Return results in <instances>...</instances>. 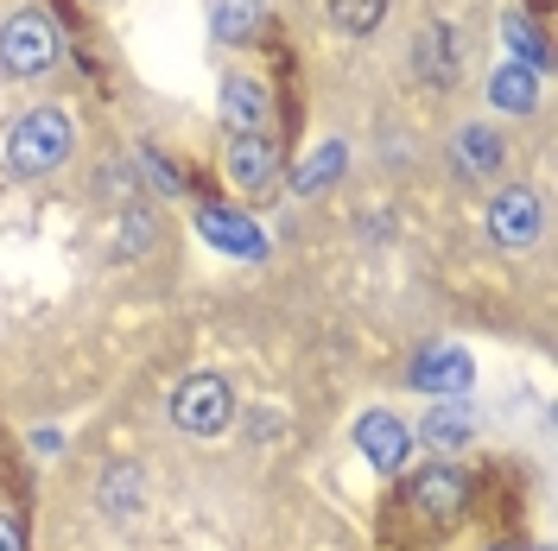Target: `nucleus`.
Masks as SVG:
<instances>
[{"instance_id": "f257e3e1", "label": "nucleus", "mask_w": 558, "mask_h": 551, "mask_svg": "<svg viewBox=\"0 0 558 551\" xmlns=\"http://www.w3.org/2000/svg\"><path fill=\"white\" fill-rule=\"evenodd\" d=\"M76 146V121L64 108H33L13 134H7V166L20 177H38V172H58Z\"/></svg>"}, {"instance_id": "f03ea898", "label": "nucleus", "mask_w": 558, "mask_h": 551, "mask_svg": "<svg viewBox=\"0 0 558 551\" xmlns=\"http://www.w3.org/2000/svg\"><path fill=\"white\" fill-rule=\"evenodd\" d=\"M229 418H235V393H229V380L222 375H191L172 393V425L178 431H191V438H216V431H229Z\"/></svg>"}, {"instance_id": "7ed1b4c3", "label": "nucleus", "mask_w": 558, "mask_h": 551, "mask_svg": "<svg viewBox=\"0 0 558 551\" xmlns=\"http://www.w3.org/2000/svg\"><path fill=\"white\" fill-rule=\"evenodd\" d=\"M58 64V33L45 13H13L0 26V70L7 76H38V70Z\"/></svg>"}, {"instance_id": "20e7f679", "label": "nucleus", "mask_w": 558, "mask_h": 551, "mask_svg": "<svg viewBox=\"0 0 558 551\" xmlns=\"http://www.w3.org/2000/svg\"><path fill=\"white\" fill-rule=\"evenodd\" d=\"M488 242L495 247H533L539 242V197L533 191H501V197H488Z\"/></svg>"}, {"instance_id": "39448f33", "label": "nucleus", "mask_w": 558, "mask_h": 551, "mask_svg": "<svg viewBox=\"0 0 558 551\" xmlns=\"http://www.w3.org/2000/svg\"><path fill=\"white\" fill-rule=\"evenodd\" d=\"M355 450H362V456H368L381 476H393V469H407L413 431H407L393 413H362V418H355Z\"/></svg>"}, {"instance_id": "423d86ee", "label": "nucleus", "mask_w": 558, "mask_h": 551, "mask_svg": "<svg viewBox=\"0 0 558 551\" xmlns=\"http://www.w3.org/2000/svg\"><path fill=\"white\" fill-rule=\"evenodd\" d=\"M267 121H274L267 83H260V76H229V83H222V127L235 139H247V134H267Z\"/></svg>"}, {"instance_id": "0eeeda50", "label": "nucleus", "mask_w": 558, "mask_h": 551, "mask_svg": "<svg viewBox=\"0 0 558 551\" xmlns=\"http://www.w3.org/2000/svg\"><path fill=\"white\" fill-rule=\"evenodd\" d=\"M470 380H476V368H470V355L463 348H425L413 362V387L418 393H432V400H463L470 393Z\"/></svg>"}, {"instance_id": "6e6552de", "label": "nucleus", "mask_w": 558, "mask_h": 551, "mask_svg": "<svg viewBox=\"0 0 558 551\" xmlns=\"http://www.w3.org/2000/svg\"><path fill=\"white\" fill-rule=\"evenodd\" d=\"M413 507L432 519V526H457V519H463V507H470V482H463L457 469H445V463H438V469H425V476L413 482Z\"/></svg>"}, {"instance_id": "1a4fd4ad", "label": "nucleus", "mask_w": 558, "mask_h": 551, "mask_svg": "<svg viewBox=\"0 0 558 551\" xmlns=\"http://www.w3.org/2000/svg\"><path fill=\"white\" fill-rule=\"evenodd\" d=\"M197 235L209 247H222V254H235V260H260L267 254V235L247 222L242 209H197Z\"/></svg>"}, {"instance_id": "9d476101", "label": "nucleus", "mask_w": 558, "mask_h": 551, "mask_svg": "<svg viewBox=\"0 0 558 551\" xmlns=\"http://www.w3.org/2000/svg\"><path fill=\"white\" fill-rule=\"evenodd\" d=\"M229 177L242 184L247 197H267V191L279 184V146L267 134L235 139V146H229Z\"/></svg>"}, {"instance_id": "9b49d317", "label": "nucleus", "mask_w": 558, "mask_h": 551, "mask_svg": "<svg viewBox=\"0 0 558 551\" xmlns=\"http://www.w3.org/2000/svg\"><path fill=\"white\" fill-rule=\"evenodd\" d=\"M488 102L508 108V114H533V108H539V70L501 64L495 76H488Z\"/></svg>"}, {"instance_id": "f8f14e48", "label": "nucleus", "mask_w": 558, "mask_h": 551, "mask_svg": "<svg viewBox=\"0 0 558 551\" xmlns=\"http://www.w3.org/2000/svg\"><path fill=\"white\" fill-rule=\"evenodd\" d=\"M451 159H457V172H463V177H488L501 159H508V146H501L495 127H463L457 146H451Z\"/></svg>"}, {"instance_id": "ddd939ff", "label": "nucleus", "mask_w": 558, "mask_h": 551, "mask_svg": "<svg viewBox=\"0 0 558 551\" xmlns=\"http://www.w3.org/2000/svg\"><path fill=\"white\" fill-rule=\"evenodd\" d=\"M470 425H476V418H470L463 400H438V406L425 413V425H418V438L432 450H463L470 444Z\"/></svg>"}, {"instance_id": "4468645a", "label": "nucleus", "mask_w": 558, "mask_h": 551, "mask_svg": "<svg viewBox=\"0 0 558 551\" xmlns=\"http://www.w3.org/2000/svg\"><path fill=\"white\" fill-rule=\"evenodd\" d=\"M349 166V152H343V139H330V146H317L312 159H299V172H292V191L299 197H312V191H324V184H337Z\"/></svg>"}, {"instance_id": "2eb2a0df", "label": "nucleus", "mask_w": 558, "mask_h": 551, "mask_svg": "<svg viewBox=\"0 0 558 551\" xmlns=\"http://www.w3.org/2000/svg\"><path fill=\"white\" fill-rule=\"evenodd\" d=\"M216 45H247L260 33V0H216Z\"/></svg>"}, {"instance_id": "dca6fc26", "label": "nucleus", "mask_w": 558, "mask_h": 551, "mask_svg": "<svg viewBox=\"0 0 558 551\" xmlns=\"http://www.w3.org/2000/svg\"><path fill=\"white\" fill-rule=\"evenodd\" d=\"M381 13H387V0H330V20H337V33H349V38L375 33Z\"/></svg>"}, {"instance_id": "f3484780", "label": "nucleus", "mask_w": 558, "mask_h": 551, "mask_svg": "<svg viewBox=\"0 0 558 551\" xmlns=\"http://www.w3.org/2000/svg\"><path fill=\"white\" fill-rule=\"evenodd\" d=\"M501 38H508V51H514V64H526V70H546V38L526 26L521 13H508L501 20Z\"/></svg>"}, {"instance_id": "a211bd4d", "label": "nucleus", "mask_w": 558, "mask_h": 551, "mask_svg": "<svg viewBox=\"0 0 558 551\" xmlns=\"http://www.w3.org/2000/svg\"><path fill=\"white\" fill-rule=\"evenodd\" d=\"M102 507H114V514H134L140 507V476L134 469H114L102 482Z\"/></svg>"}, {"instance_id": "6ab92c4d", "label": "nucleus", "mask_w": 558, "mask_h": 551, "mask_svg": "<svg viewBox=\"0 0 558 551\" xmlns=\"http://www.w3.org/2000/svg\"><path fill=\"white\" fill-rule=\"evenodd\" d=\"M0 551H26V532H20L7 514H0Z\"/></svg>"}, {"instance_id": "aec40b11", "label": "nucleus", "mask_w": 558, "mask_h": 551, "mask_svg": "<svg viewBox=\"0 0 558 551\" xmlns=\"http://www.w3.org/2000/svg\"><path fill=\"white\" fill-rule=\"evenodd\" d=\"M495 551H521V546H495Z\"/></svg>"}]
</instances>
